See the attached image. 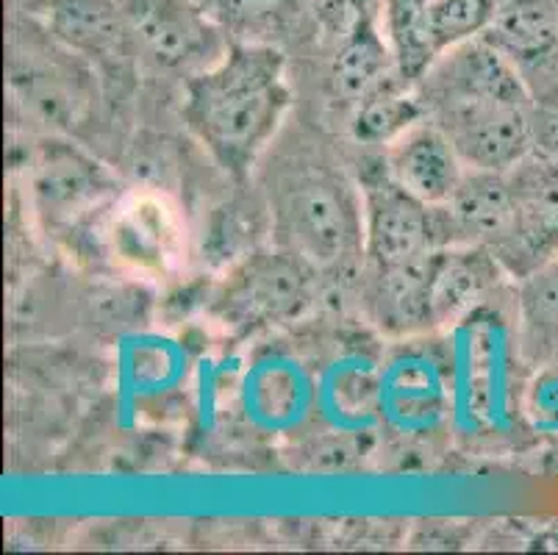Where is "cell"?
I'll return each instance as SVG.
<instances>
[{
  "label": "cell",
  "mask_w": 558,
  "mask_h": 555,
  "mask_svg": "<svg viewBox=\"0 0 558 555\" xmlns=\"http://www.w3.org/2000/svg\"><path fill=\"white\" fill-rule=\"evenodd\" d=\"M287 61L270 43H231L186 84L184 120L217 165L245 178L287 117Z\"/></svg>",
  "instance_id": "cell-1"
},
{
  "label": "cell",
  "mask_w": 558,
  "mask_h": 555,
  "mask_svg": "<svg viewBox=\"0 0 558 555\" xmlns=\"http://www.w3.org/2000/svg\"><path fill=\"white\" fill-rule=\"evenodd\" d=\"M276 244L301 253L317 269L337 267L364 251V197L342 170L323 161H292L270 186Z\"/></svg>",
  "instance_id": "cell-2"
},
{
  "label": "cell",
  "mask_w": 558,
  "mask_h": 555,
  "mask_svg": "<svg viewBox=\"0 0 558 555\" xmlns=\"http://www.w3.org/2000/svg\"><path fill=\"white\" fill-rule=\"evenodd\" d=\"M317 294V267L289 248H253L228 269L211 312L222 325L256 330L306 314Z\"/></svg>",
  "instance_id": "cell-3"
},
{
  "label": "cell",
  "mask_w": 558,
  "mask_h": 555,
  "mask_svg": "<svg viewBox=\"0 0 558 555\" xmlns=\"http://www.w3.org/2000/svg\"><path fill=\"white\" fill-rule=\"evenodd\" d=\"M186 222L167 192L131 190L114 197L104 222V251L131 278H170L186 262Z\"/></svg>",
  "instance_id": "cell-4"
},
{
  "label": "cell",
  "mask_w": 558,
  "mask_h": 555,
  "mask_svg": "<svg viewBox=\"0 0 558 555\" xmlns=\"http://www.w3.org/2000/svg\"><path fill=\"white\" fill-rule=\"evenodd\" d=\"M428 111L470 170L509 172L536 147L531 104L445 100Z\"/></svg>",
  "instance_id": "cell-5"
},
{
  "label": "cell",
  "mask_w": 558,
  "mask_h": 555,
  "mask_svg": "<svg viewBox=\"0 0 558 555\" xmlns=\"http://www.w3.org/2000/svg\"><path fill=\"white\" fill-rule=\"evenodd\" d=\"M125 14L136 50L165 70H192L195 75L231 45L203 0H131Z\"/></svg>",
  "instance_id": "cell-6"
},
{
  "label": "cell",
  "mask_w": 558,
  "mask_h": 555,
  "mask_svg": "<svg viewBox=\"0 0 558 555\" xmlns=\"http://www.w3.org/2000/svg\"><path fill=\"white\" fill-rule=\"evenodd\" d=\"M364 197V256L373 269H395L439 251L434 206L384 176L369 178Z\"/></svg>",
  "instance_id": "cell-7"
},
{
  "label": "cell",
  "mask_w": 558,
  "mask_h": 555,
  "mask_svg": "<svg viewBox=\"0 0 558 555\" xmlns=\"http://www.w3.org/2000/svg\"><path fill=\"white\" fill-rule=\"evenodd\" d=\"M439 248L478 244L497 258L514 242L517 212L506 172L466 170L448 203L434 206Z\"/></svg>",
  "instance_id": "cell-8"
},
{
  "label": "cell",
  "mask_w": 558,
  "mask_h": 555,
  "mask_svg": "<svg viewBox=\"0 0 558 555\" xmlns=\"http://www.w3.org/2000/svg\"><path fill=\"white\" fill-rule=\"evenodd\" d=\"M34 206L48 226H70L114 201V178L68 142H45L34 167Z\"/></svg>",
  "instance_id": "cell-9"
},
{
  "label": "cell",
  "mask_w": 558,
  "mask_h": 555,
  "mask_svg": "<svg viewBox=\"0 0 558 555\" xmlns=\"http://www.w3.org/2000/svg\"><path fill=\"white\" fill-rule=\"evenodd\" d=\"M506 178L514 197L517 231L500 262L534 273L547 258L558 256V161L534 150Z\"/></svg>",
  "instance_id": "cell-10"
},
{
  "label": "cell",
  "mask_w": 558,
  "mask_h": 555,
  "mask_svg": "<svg viewBox=\"0 0 558 555\" xmlns=\"http://www.w3.org/2000/svg\"><path fill=\"white\" fill-rule=\"evenodd\" d=\"M425 98L428 106L445 100L531 104L520 68L484 37L456 45L434 61V68L425 73Z\"/></svg>",
  "instance_id": "cell-11"
},
{
  "label": "cell",
  "mask_w": 558,
  "mask_h": 555,
  "mask_svg": "<svg viewBox=\"0 0 558 555\" xmlns=\"http://www.w3.org/2000/svg\"><path fill=\"white\" fill-rule=\"evenodd\" d=\"M464 161L439 125L417 122L387 145V176L428 206H442L459 190Z\"/></svg>",
  "instance_id": "cell-12"
},
{
  "label": "cell",
  "mask_w": 558,
  "mask_h": 555,
  "mask_svg": "<svg viewBox=\"0 0 558 555\" xmlns=\"http://www.w3.org/2000/svg\"><path fill=\"white\" fill-rule=\"evenodd\" d=\"M48 31L64 48L100 61L123 59L136 48L129 14L114 0H50Z\"/></svg>",
  "instance_id": "cell-13"
},
{
  "label": "cell",
  "mask_w": 558,
  "mask_h": 555,
  "mask_svg": "<svg viewBox=\"0 0 558 555\" xmlns=\"http://www.w3.org/2000/svg\"><path fill=\"white\" fill-rule=\"evenodd\" d=\"M489 39L520 68L545 70L558 64V0H504L486 28Z\"/></svg>",
  "instance_id": "cell-14"
},
{
  "label": "cell",
  "mask_w": 558,
  "mask_h": 555,
  "mask_svg": "<svg viewBox=\"0 0 558 555\" xmlns=\"http://www.w3.org/2000/svg\"><path fill=\"white\" fill-rule=\"evenodd\" d=\"M500 258L489 248L459 244L439 248L430 278V319L434 325H448L473 312V305L484 300L497 283Z\"/></svg>",
  "instance_id": "cell-15"
},
{
  "label": "cell",
  "mask_w": 558,
  "mask_h": 555,
  "mask_svg": "<svg viewBox=\"0 0 558 555\" xmlns=\"http://www.w3.org/2000/svg\"><path fill=\"white\" fill-rule=\"evenodd\" d=\"M392 73L398 75V68L378 20L364 17L348 34H342L331 61V89L337 98L359 106L380 86L392 84Z\"/></svg>",
  "instance_id": "cell-16"
},
{
  "label": "cell",
  "mask_w": 558,
  "mask_h": 555,
  "mask_svg": "<svg viewBox=\"0 0 558 555\" xmlns=\"http://www.w3.org/2000/svg\"><path fill=\"white\" fill-rule=\"evenodd\" d=\"M436 251L417 262L395 269H375L373 312L380 328L392 334H411L428 328L430 319V278H434Z\"/></svg>",
  "instance_id": "cell-17"
},
{
  "label": "cell",
  "mask_w": 558,
  "mask_h": 555,
  "mask_svg": "<svg viewBox=\"0 0 558 555\" xmlns=\"http://www.w3.org/2000/svg\"><path fill=\"white\" fill-rule=\"evenodd\" d=\"M442 384L434 364L420 355H400L389 364L387 378L380 381V400L389 417L403 427H430L442 414Z\"/></svg>",
  "instance_id": "cell-18"
},
{
  "label": "cell",
  "mask_w": 558,
  "mask_h": 555,
  "mask_svg": "<svg viewBox=\"0 0 558 555\" xmlns=\"http://www.w3.org/2000/svg\"><path fill=\"white\" fill-rule=\"evenodd\" d=\"M430 0H380V31L395 56L398 79L405 86L425 79L439 53L428 34Z\"/></svg>",
  "instance_id": "cell-19"
},
{
  "label": "cell",
  "mask_w": 558,
  "mask_h": 555,
  "mask_svg": "<svg viewBox=\"0 0 558 555\" xmlns=\"http://www.w3.org/2000/svg\"><path fill=\"white\" fill-rule=\"evenodd\" d=\"M423 117H428V109L420 98L398 84H387L356 106L350 131L362 145H392L411 125L423 122Z\"/></svg>",
  "instance_id": "cell-20"
},
{
  "label": "cell",
  "mask_w": 558,
  "mask_h": 555,
  "mask_svg": "<svg viewBox=\"0 0 558 555\" xmlns=\"http://www.w3.org/2000/svg\"><path fill=\"white\" fill-rule=\"evenodd\" d=\"M203 7L233 43H267L295 20L301 0H203Z\"/></svg>",
  "instance_id": "cell-21"
},
{
  "label": "cell",
  "mask_w": 558,
  "mask_h": 555,
  "mask_svg": "<svg viewBox=\"0 0 558 555\" xmlns=\"http://www.w3.org/2000/svg\"><path fill=\"white\" fill-rule=\"evenodd\" d=\"M497 0H430L428 34L439 56L445 50L484 37L497 14Z\"/></svg>",
  "instance_id": "cell-22"
},
{
  "label": "cell",
  "mask_w": 558,
  "mask_h": 555,
  "mask_svg": "<svg viewBox=\"0 0 558 555\" xmlns=\"http://www.w3.org/2000/svg\"><path fill=\"white\" fill-rule=\"evenodd\" d=\"M520 300L527 323L558 336V256L525 275Z\"/></svg>",
  "instance_id": "cell-23"
},
{
  "label": "cell",
  "mask_w": 558,
  "mask_h": 555,
  "mask_svg": "<svg viewBox=\"0 0 558 555\" xmlns=\"http://www.w3.org/2000/svg\"><path fill=\"white\" fill-rule=\"evenodd\" d=\"M89 309H93V319L100 325H111V328L123 330L134 325V319L142 317L140 292H129V289H100L89 298Z\"/></svg>",
  "instance_id": "cell-24"
},
{
  "label": "cell",
  "mask_w": 558,
  "mask_h": 555,
  "mask_svg": "<svg viewBox=\"0 0 558 555\" xmlns=\"http://www.w3.org/2000/svg\"><path fill=\"white\" fill-rule=\"evenodd\" d=\"M375 3L378 0H314V9L319 23L342 37L364 17H375Z\"/></svg>",
  "instance_id": "cell-25"
}]
</instances>
